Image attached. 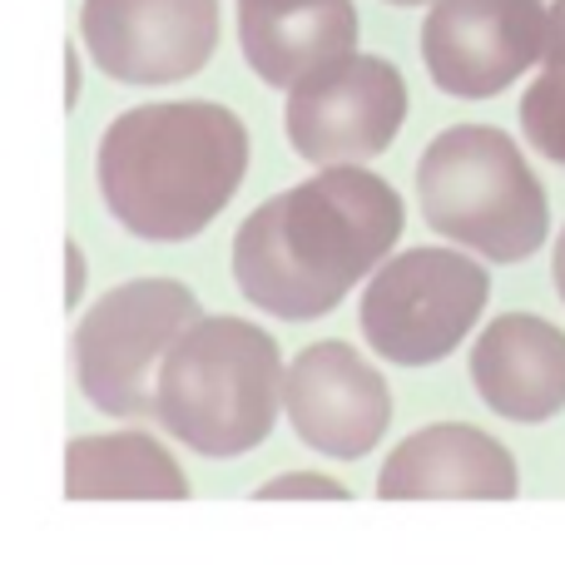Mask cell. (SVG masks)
<instances>
[{
  "mask_svg": "<svg viewBox=\"0 0 565 565\" xmlns=\"http://www.w3.org/2000/svg\"><path fill=\"white\" fill-rule=\"evenodd\" d=\"M546 10V60L541 65H561L565 60V0H541Z\"/></svg>",
  "mask_w": 565,
  "mask_h": 565,
  "instance_id": "cell-17",
  "label": "cell"
},
{
  "mask_svg": "<svg viewBox=\"0 0 565 565\" xmlns=\"http://www.w3.org/2000/svg\"><path fill=\"white\" fill-rule=\"evenodd\" d=\"M551 278H556V292H561V302H565V228L556 234V258H551Z\"/></svg>",
  "mask_w": 565,
  "mask_h": 565,
  "instance_id": "cell-19",
  "label": "cell"
},
{
  "mask_svg": "<svg viewBox=\"0 0 565 565\" xmlns=\"http://www.w3.org/2000/svg\"><path fill=\"white\" fill-rule=\"evenodd\" d=\"M422 218L491 264H526L551 234V204L516 139L497 125H451L417 159Z\"/></svg>",
  "mask_w": 565,
  "mask_h": 565,
  "instance_id": "cell-4",
  "label": "cell"
},
{
  "mask_svg": "<svg viewBox=\"0 0 565 565\" xmlns=\"http://www.w3.org/2000/svg\"><path fill=\"white\" fill-rule=\"evenodd\" d=\"M402 228L407 209L387 179L358 164H322L244 218L234 238V282L254 308L282 322L322 318L358 278L387 264Z\"/></svg>",
  "mask_w": 565,
  "mask_h": 565,
  "instance_id": "cell-1",
  "label": "cell"
},
{
  "mask_svg": "<svg viewBox=\"0 0 565 565\" xmlns=\"http://www.w3.org/2000/svg\"><path fill=\"white\" fill-rule=\"evenodd\" d=\"M407 119V79L377 55H348L318 65L288 89V145L308 164H362L397 139Z\"/></svg>",
  "mask_w": 565,
  "mask_h": 565,
  "instance_id": "cell-7",
  "label": "cell"
},
{
  "mask_svg": "<svg viewBox=\"0 0 565 565\" xmlns=\"http://www.w3.org/2000/svg\"><path fill=\"white\" fill-rule=\"evenodd\" d=\"M79 35L119 85H179L218 50V0H85Z\"/></svg>",
  "mask_w": 565,
  "mask_h": 565,
  "instance_id": "cell-9",
  "label": "cell"
},
{
  "mask_svg": "<svg viewBox=\"0 0 565 565\" xmlns=\"http://www.w3.org/2000/svg\"><path fill=\"white\" fill-rule=\"evenodd\" d=\"M491 278L457 248H407L387 258L362 292V338L382 362L431 367L467 342L487 312Z\"/></svg>",
  "mask_w": 565,
  "mask_h": 565,
  "instance_id": "cell-6",
  "label": "cell"
},
{
  "mask_svg": "<svg viewBox=\"0 0 565 565\" xmlns=\"http://www.w3.org/2000/svg\"><path fill=\"white\" fill-rule=\"evenodd\" d=\"M546 60L541 0H431L422 65L457 99H491Z\"/></svg>",
  "mask_w": 565,
  "mask_h": 565,
  "instance_id": "cell-8",
  "label": "cell"
},
{
  "mask_svg": "<svg viewBox=\"0 0 565 565\" xmlns=\"http://www.w3.org/2000/svg\"><path fill=\"white\" fill-rule=\"evenodd\" d=\"M258 501H282V497H328V501H348V487H338L332 477H318V471H288V477H274L268 487L254 491Z\"/></svg>",
  "mask_w": 565,
  "mask_h": 565,
  "instance_id": "cell-16",
  "label": "cell"
},
{
  "mask_svg": "<svg viewBox=\"0 0 565 565\" xmlns=\"http://www.w3.org/2000/svg\"><path fill=\"white\" fill-rule=\"evenodd\" d=\"M352 0H238V45L264 85L292 89L318 65L358 50Z\"/></svg>",
  "mask_w": 565,
  "mask_h": 565,
  "instance_id": "cell-13",
  "label": "cell"
},
{
  "mask_svg": "<svg viewBox=\"0 0 565 565\" xmlns=\"http://www.w3.org/2000/svg\"><path fill=\"white\" fill-rule=\"evenodd\" d=\"M516 457L491 431L437 422L387 451L377 471L382 501H516Z\"/></svg>",
  "mask_w": 565,
  "mask_h": 565,
  "instance_id": "cell-11",
  "label": "cell"
},
{
  "mask_svg": "<svg viewBox=\"0 0 565 565\" xmlns=\"http://www.w3.org/2000/svg\"><path fill=\"white\" fill-rule=\"evenodd\" d=\"M65 497L70 501H184L189 477L145 431H95L65 447Z\"/></svg>",
  "mask_w": 565,
  "mask_h": 565,
  "instance_id": "cell-14",
  "label": "cell"
},
{
  "mask_svg": "<svg viewBox=\"0 0 565 565\" xmlns=\"http://www.w3.org/2000/svg\"><path fill=\"white\" fill-rule=\"evenodd\" d=\"M70 254V308L79 302V292H85V258H79V244H65Z\"/></svg>",
  "mask_w": 565,
  "mask_h": 565,
  "instance_id": "cell-18",
  "label": "cell"
},
{
  "mask_svg": "<svg viewBox=\"0 0 565 565\" xmlns=\"http://www.w3.org/2000/svg\"><path fill=\"white\" fill-rule=\"evenodd\" d=\"M288 367L274 332L244 318H199L164 352L154 417L199 457H244L264 447L278 422Z\"/></svg>",
  "mask_w": 565,
  "mask_h": 565,
  "instance_id": "cell-3",
  "label": "cell"
},
{
  "mask_svg": "<svg viewBox=\"0 0 565 565\" xmlns=\"http://www.w3.org/2000/svg\"><path fill=\"white\" fill-rule=\"evenodd\" d=\"M199 298L174 278H135L79 318L70 358L89 407L105 417H154V382L174 338L199 322Z\"/></svg>",
  "mask_w": 565,
  "mask_h": 565,
  "instance_id": "cell-5",
  "label": "cell"
},
{
  "mask_svg": "<svg viewBox=\"0 0 565 565\" xmlns=\"http://www.w3.org/2000/svg\"><path fill=\"white\" fill-rule=\"evenodd\" d=\"M521 129H526L531 149L546 159L565 164V60L546 65L536 75V85L521 99Z\"/></svg>",
  "mask_w": 565,
  "mask_h": 565,
  "instance_id": "cell-15",
  "label": "cell"
},
{
  "mask_svg": "<svg viewBox=\"0 0 565 565\" xmlns=\"http://www.w3.org/2000/svg\"><path fill=\"white\" fill-rule=\"evenodd\" d=\"M248 174V129L214 99H159L105 129L95 179L109 214L145 244L199 238Z\"/></svg>",
  "mask_w": 565,
  "mask_h": 565,
  "instance_id": "cell-2",
  "label": "cell"
},
{
  "mask_svg": "<svg viewBox=\"0 0 565 565\" xmlns=\"http://www.w3.org/2000/svg\"><path fill=\"white\" fill-rule=\"evenodd\" d=\"M387 6H431V0H387Z\"/></svg>",
  "mask_w": 565,
  "mask_h": 565,
  "instance_id": "cell-20",
  "label": "cell"
},
{
  "mask_svg": "<svg viewBox=\"0 0 565 565\" xmlns=\"http://www.w3.org/2000/svg\"><path fill=\"white\" fill-rule=\"evenodd\" d=\"M471 387L507 422H551L565 407V332L536 312H501L471 348Z\"/></svg>",
  "mask_w": 565,
  "mask_h": 565,
  "instance_id": "cell-12",
  "label": "cell"
},
{
  "mask_svg": "<svg viewBox=\"0 0 565 565\" xmlns=\"http://www.w3.org/2000/svg\"><path fill=\"white\" fill-rule=\"evenodd\" d=\"M282 412L302 447L338 461H358L387 437L392 392L352 342H312L288 362Z\"/></svg>",
  "mask_w": 565,
  "mask_h": 565,
  "instance_id": "cell-10",
  "label": "cell"
}]
</instances>
